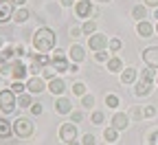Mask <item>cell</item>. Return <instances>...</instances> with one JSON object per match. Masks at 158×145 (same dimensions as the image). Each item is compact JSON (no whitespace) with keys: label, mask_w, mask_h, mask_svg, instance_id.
Returning <instances> with one entry per match:
<instances>
[{"label":"cell","mask_w":158,"mask_h":145,"mask_svg":"<svg viewBox=\"0 0 158 145\" xmlns=\"http://www.w3.org/2000/svg\"><path fill=\"white\" fill-rule=\"evenodd\" d=\"M156 33H158V22H156Z\"/></svg>","instance_id":"obj_55"},{"label":"cell","mask_w":158,"mask_h":145,"mask_svg":"<svg viewBox=\"0 0 158 145\" xmlns=\"http://www.w3.org/2000/svg\"><path fill=\"white\" fill-rule=\"evenodd\" d=\"M2 84H5V75H2V73H0V86H2Z\"/></svg>","instance_id":"obj_51"},{"label":"cell","mask_w":158,"mask_h":145,"mask_svg":"<svg viewBox=\"0 0 158 145\" xmlns=\"http://www.w3.org/2000/svg\"><path fill=\"white\" fill-rule=\"evenodd\" d=\"M81 108H84V110H94V95L86 92V95L81 97Z\"/></svg>","instance_id":"obj_31"},{"label":"cell","mask_w":158,"mask_h":145,"mask_svg":"<svg viewBox=\"0 0 158 145\" xmlns=\"http://www.w3.org/2000/svg\"><path fill=\"white\" fill-rule=\"evenodd\" d=\"M97 2H103L106 5V2H112V0H97Z\"/></svg>","instance_id":"obj_53"},{"label":"cell","mask_w":158,"mask_h":145,"mask_svg":"<svg viewBox=\"0 0 158 145\" xmlns=\"http://www.w3.org/2000/svg\"><path fill=\"white\" fill-rule=\"evenodd\" d=\"M156 75H158L156 68H147V66H145V70H141V75H138V79H141V81H147V84H154V81H156Z\"/></svg>","instance_id":"obj_26"},{"label":"cell","mask_w":158,"mask_h":145,"mask_svg":"<svg viewBox=\"0 0 158 145\" xmlns=\"http://www.w3.org/2000/svg\"><path fill=\"white\" fill-rule=\"evenodd\" d=\"M154 18H156V20H158V7H156V9H154Z\"/></svg>","instance_id":"obj_52"},{"label":"cell","mask_w":158,"mask_h":145,"mask_svg":"<svg viewBox=\"0 0 158 145\" xmlns=\"http://www.w3.org/2000/svg\"><path fill=\"white\" fill-rule=\"evenodd\" d=\"M68 57H70V62H75V64H81V62L86 59V49L81 46V44H73L70 49H68Z\"/></svg>","instance_id":"obj_17"},{"label":"cell","mask_w":158,"mask_h":145,"mask_svg":"<svg viewBox=\"0 0 158 145\" xmlns=\"http://www.w3.org/2000/svg\"><path fill=\"white\" fill-rule=\"evenodd\" d=\"M143 5L149 7V9H156L158 7V0H143Z\"/></svg>","instance_id":"obj_45"},{"label":"cell","mask_w":158,"mask_h":145,"mask_svg":"<svg viewBox=\"0 0 158 145\" xmlns=\"http://www.w3.org/2000/svg\"><path fill=\"white\" fill-rule=\"evenodd\" d=\"M103 121H106V114H103L101 110H92V114H90V123H94V126H101Z\"/></svg>","instance_id":"obj_34"},{"label":"cell","mask_w":158,"mask_h":145,"mask_svg":"<svg viewBox=\"0 0 158 145\" xmlns=\"http://www.w3.org/2000/svg\"><path fill=\"white\" fill-rule=\"evenodd\" d=\"M33 101H35V99H33L31 92H22V95H18V108H24V110H27V108L33 106Z\"/></svg>","instance_id":"obj_25"},{"label":"cell","mask_w":158,"mask_h":145,"mask_svg":"<svg viewBox=\"0 0 158 145\" xmlns=\"http://www.w3.org/2000/svg\"><path fill=\"white\" fill-rule=\"evenodd\" d=\"M156 117V108L154 106H143V119H154Z\"/></svg>","instance_id":"obj_41"},{"label":"cell","mask_w":158,"mask_h":145,"mask_svg":"<svg viewBox=\"0 0 158 145\" xmlns=\"http://www.w3.org/2000/svg\"><path fill=\"white\" fill-rule=\"evenodd\" d=\"M110 57H112L110 51H97V53H94V62H99V64H106Z\"/></svg>","instance_id":"obj_36"},{"label":"cell","mask_w":158,"mask_h":145,"mask_svg":"<svg viewBox=\"0 0 158 145\" xmlns=\"http://www.w3.org/2000/svg\"><path fill=\"white\" fill-rule=\"evenodd\" d=\"M149 7H145V5H136V7H132V18L136 20V22H141V20H147L149 18V11H147Z\"/></svg>","instance_id":"obj_22"},{"label":"cell","mask_w":158,"mask_h":145,"mask_svg":"<svg viewBox=\"0 0 158 145\" xmlns=\"http://www.w3.org/2000/svg\"><path fill=\"white\" fill-rule=\"evenodd\" d=\"M68 117H70V121H73V123H77V126H79V123H81V121L86 119V114H84V110H73V112H70Z\"/></svg>","instance_id":"obj_38"},{"label":"cell","mask_w":158,"mask_h":145,"mask_svg":"<svg viewBox=\"0 0 158 145\" xmlns=\"http://www.w3.org/2000/svg\"><path fill=\"white\" fill-rule=\"evenodd\" d=\"M70 92H73L75 97H79V99H81V97L88 92V86L84 84V81H75V84L70 86Z\"/></svg>","instance_id":"obj_27"},{"label":"cell","mask_w":158,"mask_h":145,"mask_svg":"<svg viewBox=\"0 0 158 145\" xmlns=\"http://www.w3.org/2000/svg\"><path fill=\"white\" fill-rule=\"evenodd\" d=\"M29 112H31L33 117H40V114L44 112V106H42V101H33V106L29 108Z\"/></svg>","instance_id":"obj_39"},{"label":"cell","mask_w":158,"mask_h":145,"mask_svg":"<svg viewBox=\"0 0 158 145\" xmlns=\"http://www.w3.org/2000/svg\"><path fill=\"white\" fill-rule=\"evenodd\" d=\"M53 106H55V112L59 114V117H68L75 108H73V101L68 99V97H55V103H53Z\"/></svg>","instance_id":"obj_12"},{"label":"cell","mask_w":158,"mask_h":145,"mask_svg":"<svg viewBox=\"0 0 158 145\" xmlns=\"http://www.w3.org/2000/svg\"><path fill=\"white\" fill-rule=\"evenodd\" d=\"M15 7H27V0H11Z\"/></svg>","instance_id":"obj_48"},{"label":"cell","mask_w":158,"mask_h":145,"mask_svg":"<svg viewBox=\"0 0 158 145\" xmlns=\"http://www.w3.org/2000/svg\"><path fill=\"white\" fill-rule=\"evenodd\" d=\"M106 68L110 70V73H121L125 66H123V62H121V57H116V55H112L108 62H106Z\"/></svg>","instance_id":"obj_24"},{"label":"cell","mask_w":158,"mask_h":145,"mask_svg":"<svg viewBox=\"0 0 158 145\" xmlns=\"http://www.w3.org/2000/svg\"><path fill=\"white\" fill-rule=\"evenodd\" d=\"M9 77H11V81H27V79L31 77V75H29V66L24 64V59H13V62H11Z\"/></svg>","instance_id":"obj_7"},{"label":"cell","mask_w":158,"mask_h":145,"mask_svg":"<svg viewBox=\"0 0 158 145\" xmlns=\"http://www.w3.org/2000/svg\"><path fill=\"white\" fill-rule=\"evenodd\" d=\"M44 90H48V81L42 75H31L27 79V92L31 95H42Z\"/></svg>","instance_id":"obj_8"},{"label":"cell","mask_w":158,"mask_h":145,"mask_svg":"<svg viewBox=\"0 0 158 145\" xmlns=\"http://www.w3.org/2000/svg\"><path fill=\"white\" fill-rule=\"evenodd\" d=\"M13 59H18V55H15V44H9V46H5L2 51H0V66L7 64V62H13Z\"/></svg>","instance_id":"obj_20"},{"label":"cell","mask_w":158,"mask_h":145,"mask_svg":"<svg viewBox=\"0 0 158 145\" xmlns=\"http://www.w3.org/2000/svg\"><path fill=\"white\" fill-rule=\"evenodd\" d=\"M73 13H75V18H79V20H90V18H99V9L94 7V2L92 0H77L75 2V7H73Z\"/></svg>","instance_id":"obj_2"},{"label":"cell","mask_w":158,"mask_h":145,"mask_svg":"<svg viewBox=\"0 0 158 145\" xmlns=\"http://www.w3.org/2000/svg\"><path fill=\"white\" fill-rule=\"evenodd\" d=\"M77 134H79V132H77V123H73V121L62 123V126H59V141H62L64 145L70 143V141H75Z\"/></svg>","instance_id":"obj_10"},{"label":"cell","mask_w":158,"mask_h":145,"mask_svg":"<svg viewBox=\"0 0 158 145\" xmlns=\"http://www.w3.org/2000/svg\"><path fill=\"white\" fill-rule=\"evenodd\" d=\"M147 145H158V130H152L147 134Z\"/></svg>","instance_id":"obj_43"},{"label":"cell","mask_w":158,"mask_h":145,"mask_svg":"<svg viewBox=\"0 0 158 145\" xmlns=\"http://www.w3.org/2000/svg\"><path fill=\"white\" fill-rule=\"evenodd\" d=\"M13 136V121H7L5 114H0V139Z\"/></svg>","instance_id":"obj_19"},{"label":"cell","mask_w":158,"mask_h":145,"mask_svg":"<svg viewBox=\"0 0 158 145\" xmlns=\"http://www.w3.org/2000/svg\"><path fill=\"white\" fill-rule=\"evenodd\" d=\"M68 73H70V75L79 73V64H75V62H73V64H70V68H68Z\"/></svg>","instance_id":"obj_47"},{"label":"cell","mask_w":158,"mask_h":145,"mask_svg":"<svg viewBox=\"0 0 158 145\" xmlns=\"http://www.w3.org/2000/svg\"><path fill=\"white\" fill-rule=\"evenodd\" d=\"M15 55H18V59H27V57H31V53L27 51L24 44H15Z\"/></svg>","instance_id":"obj_37"},{"label":"cell","mask_w":158,"mask_h":145,"mask_svg":"<svg viewBox=\"0 0 158 145\" xmlns=\"http://www.w3.org/2000/svg\"><path fill=\"white\" fill-rule=\"evenodd\" d=\"M154 84H156V86H158V75H156V81H154Z\"/></svg>","instance_id":"obj_54"},{"label":"cell","mask_w":158,"mask_h":145,"mask_svg":"<svg viewBox=\"0 0 158 145\" xmlns=\"http://www.w3.org/2000/svg\"><path fill=\"white\" fill-rule=\"evenodd\" d=\"M108 44H110V37L106 35V33H92V35H88V49L92 51V53H97V51H108Z\"/></svg>","instance_id":"obj_9"},{"label":"cell","mask_w":158,"mask_h":145,"mask_svg":"<svg viewBox=\"0 0 158 145\" xmlns=\"http://www.w3.org/2000/svg\"><path fill=\"white\" fill-rule=\"evenodd\" d=\"M51 64L57 68V73H68V68H70V57H68V53L66 51H62V49H53V53H51Z\"/></svg>","instance_id":"obj_5"},{"label":"cell","mask_w":158,"mask_h":145,"mask_svg":"<svg viewBox=\"0 0 158 145\" xmlns=\"http://www.w3.org/2000/svg\"><path fill=\"white\" fill-rule=\"evenodd\" d=\"M2 49H5V37L0 35V51H2Z\"/></svg>","instance_id":"obj_50"},{"label":"cell","mask_w":158,"mask_h":145,"mask_svg":"<svg viewBox=\"0 0 158 145\" xmlns=\"http://www.w3.org/2000/svg\"><path fill=\"white\" fill-rule=\"evenodd\" d=\"M106 106H108L110 110H116L118 106H121V99H118V95H114V92L106 95Z\"/></svg>","instance_id":"obj_30"},{"label":"cell","mask_w":158,"mask_h":145,"mask_svg":"<svg viewBox=\"0 0 158 145\" xmlns=\"http://www.w3.org/2000/svg\"><path fill=\"white\" fill-rule=\"evenodd\" d=\"M68 33H70V37H75V40H77V37H81V35H84V29L75 24V27H70V31H68Z\"/></svg>","instance_id":"obj_44"},{"label":"cell","mask_w":158,"mask_h":145,"mask_svg":"<svg viewBox=\"0 0 158 145\" xmlns=\"http://www.w3.org/2000/svg\"><path fill=\"white\" fill-rule=\"evenodd\" d=\"M15 95H22V92H27V81H11V86H9Z\"/></svg>","instance_id":"obj_35"},{"label":"cell","mask_w":158,"mask_h":145,"mask_svg":"<svg viewBox=\"0 0 158 145\" xmlns=\"http://www.w3.org/2000/svg\"><path fill=\"white\" fill-rule=\"evenodd\" d=\"M152 88H154V84H147V81L138 79L134 84V95L136 97H147V95H152Z\"/></svg>","instance_id":"obj_21"},{"label":"cell","mask_w":158,"mask_h":145,"mask_svg":"<svg viewBox=\"0 0 158 145\" xmlns=\"http://www.w3.org/2000/svg\"><path fill=\"white\" fill-rule=\"evenodd\" d=\"M31 42H33V49L37 53H53V49L57 46V35H55V31L51 27L42 24L40 29H35Z\"/></svg>","instance_id":"obj_1"},{"label":"cell","mask_w":158,"mask_h":145,"mask_svg":"<svg viewBox=\"0 0 158 145\" xmlns=\"http://www.w3.org/2000/svg\"><path fill=\"white\" fill-rule=\"evenodd\" d=\"M136 33H138V37H152L156 33V27L149 20H141V22H136Z\"/></svg>","instance_id":"obj_18"},{"label":"cell","mask_w":158,"mask_h":145,"mask_svg":"<svg viewBox=\"0 0 158 145\" xmlns=\"http://www.w3.org/2000/svg\"><path fill=\"white\" fill-rule=\"evenodd\" d=\"M141 57H143V64L147 68H156L158 70V46H147L141 51Z\"/></svg>","instance_id":"obj_11"},{"label":"cell","mask_w":158,"mask_h":145,"mask_svg":"<svg viewBox=\"0 0 158 145\" xmlns=\"http://www.w3.org/2000/svg\"><path fill=\"white\" fill-rule=\"evenodd\" d=\"M130 119H143V106H130Z\"/></svg>","instance_id":"obj_40"},{"label":"cell","mask_w":158,"mask_h":145,"mask_svg":"<svg viewBox=\"0 0 158 145\" xmlns=\"http://www.w3.org/2000/svg\"><path fill=\"white\" fill-rule=\"evenodd\" d=\"M118 79H121L123 86H132V84L138 81V70L134 66H127V68H123L121 73H118Z\"/></svg>","instance_id":"obj_15"},{"label":"cell","mask_w":158,"mask_h":145,"mask_svg":"<svg viewBox=\"0 0 158 145\" xmlns=\"http://www.w3.org/2000/svg\"><path fill=\"white\" fill-rule=\"evenodd\" d=\"M66 145H84V143H81V141H77V139H75V141H70V143H66Z\"/></svg>","instance_id":"obj_49"},{"label":"cell","mask_w":158,"mask_h":145,"mask_svg":"<svg viewBox=\"0 0 158 145\" xmlns=\"http://www.w3.org/2000/svg\"><path fill=\"white\" fill-rule=\"evenodd\" d=\"M81 143H84V145H97V136L88 132V134H84V136H81Z\"/></svg>","instance_id":"obj_42"},{"label":"cell","mask_w":158,"mask_h":145,"mask_svg":"<svg viewBox=\"0 0 158 145\" xmlns=\"http://www.w3.org/2000/svg\"><path fill=\"white\" fill-rule=\"evenodd\" d=\"M75 2H77V0H59V5H62V7H75Z\"/></svg>","instance_id":"obj_46"},{"label":"cell","mask_w":158,"mask_h":145,"mask_svg":"<svg viewBox=\"0 0 158 145\" xmlns=\"http://www.w3.org/2000/svg\"><path fill=\"white\" fill-rule=\"evenodd\" d=\"M18 110V95L11 90V88H5V90H0V114H13Z\"/></svg>","instance_id":"obj_3"},{"label":"cell","mask_w":158,"mask_h":145,"mask_svg":"<svg viewBox=\"0 0 158 145\" xmlns=\"http://www.w3.org/2000/svg\"><path fill=\"white\" fill-rule=\"evenodd\" d=\"M121 46H123V42H121V40H118V37H110V44H108V51H110L112 55L121 51Z\"/></svg>","instance_id":"obj_33"},{"label":"cell","mask_w":158,"mask_h":145,"mask_svg":"<svg viewBox=\"0 0 158 145\" xmlns=\"http://www.w3.org/2000/svg\"><path fill=\"white\" fill-rule=\"evenodd\" d=\"M66 88H68V84H66V81L62 79V77H55V79H51L48 81V92L51 95H55V97H62L64 92H66Z\"/></svg>","instance_id":"obj_16"},{"label":"cell","mask_w":158,"mask_h":145,"mask_svg":"<svg viewBox=\"0 0 158 145\" xmlns=\"http://www.w3.org/2000/svg\"><path fill=\"white\" fill-rule=\"evenodd\" d=\"M29 18H31V13H29L27 7H15V13H13V22H15V24L29 22Z\"/></svg>","instance_id":"obj_23"},{"label":"cell","mask_w":158,"mask_h":145,"mask_svg":"<svg viewBox=\"0 0 158 145\" xmlns=\"http://www.w3.org/2000/svg\"><path fill=\"white\" fill-rule=\"evenodd\" d=\"M15 13V5L11 0H0V24H7L9 20H13Z\"/></svg>","instance_id":"obj_14"},{"label":"cell","mask_w":158,"mask_h":145,"mask_svg":"<svg viewBox=\"0 0 158 145\" xmlns=\"http://www.w3.org/2000/svg\"><path fill=\"white\" fill-rule=\"evenodd\" d=\"M33 132H35V126H33V121L29 117H18L13 121V136L29 139V136H33Z\"/></svg>","instance_id":"obj_4"},{"label":"cell","mask_w":158,"mask_h":145,"mask_svg":"<svg viewBox=\"0 0 158 145\" xmlns=\"http://www.w3.org/2000/svg\"><path fill=\"white\" fill-rule=\"evenodd\" d=\"M110 126H112L114 130H118V132L127 130V128H130V114H127V112H114L112 119H110Z\"/></svg>","instance_id":"obj_13"},{"label":"cell","mask_w":158,"mask_h":145,"mask_svg":"<svg viewBox=\"0 0 158 145\" xmlns=\"http://www.w3.org/2000/svg\"><path fill=\"white\" fill-rule=\"evenodd\" d=\"M51 64V53H31V64H29V73L31 75H42V68H46Z\"/></svg>","instance_id":"obj_6"},{"label":"cell","mask_w":158,"mask_h":145,"mask_svg":"<svg viewBox=\"0 0 158 145\" xmlns=\"http://www.w3.org/2000/svg\"><path fill=\"white\" fill-rule=\"evenodd\" d=\"M103 139H106V143H110V145L116 143V141H118V130H114L112 126H108V128L103 130Z\"/></svg>","instance_id":"obj_28"},{"label":"cell","mask_w":158,"mask_h":145,"mask_svg":"<svg viewBox=\"0 0 158 145\" xmlns=\"http://www.w3.org/2000/svg\"><path fill=\"white\" fill-rule=\"evenodd\" d=\"M57 75H59V73H57V68H55L53 64H48L46 68H42V77H44L46 81H51V79H55Z\"/></svg>","instance_id":"obj_32"},{"label":"cell","mask_w":158,"mask_h":145,"mask_svg":"<svg viewBox=\"0 0 158 145\" xmlns=\"http://www.w3.org/2000/svg\"><path fill=\"white\" fill-rule=\"evenodd\" d=\"M81 29H84V35H92V33H97V20H94V18H90V20H84Z\"/></svg>","instance_id":"obj_29"}]
</instances>
